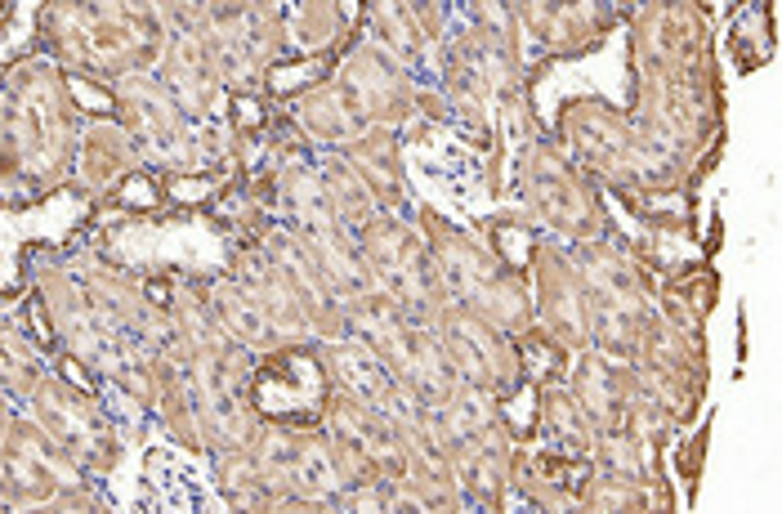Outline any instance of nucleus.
I'll use <instances>...</instances> for the list:
<instances>
[{"instance_id": "39448f33", "label": "nucleus", "mask_w": 782, "mask_h": 514, "mask_svg": "<svg viewBox=\"0 0 782 514\" xmlns=\"http://www.w3.org/2000/svg\"><path fill=\"white\" fill-rule=\"evenodd\" d=\"M175 197H184V202H197V197H206V184H202V179H184V188L175 184Z\"/></svg>"}, {"instance_id": "f03ea898", "label": "nucleus", "mask_w": 782, "mask_h": 514, "mask_svg": "<svg viewBox=\"0 0 782 514\" xmlns=\"http://www.w3.org/2000/svg\"><path fill=\"white\" fill-rule=\"evenodd\" d=\"M117 202L135 206V211H152V206L161 202V188H157V179H148V175H130L126 184L117 188Z\"/></svg>"}, {"instance_id": "f257e3e1", "label": "nucleus", "mask_w": 782, "mask_h": 514, "mask_svg": "<svg viewBox=\"0 0 782 514\" xmlns=\"http://www.w3.org/2000/svg\"><path fill=\"white\" fill-rule=\"evenodd\" d=\"M255 407L264 416H282V421H313L322 412V376L309 354H282L269 367L255 371L251 380Z\"/></svg>"}, {"instance_id": "20e7f679", "label": "nucleus", "mask_w": 782, "mask_h": 514, "mask_svg": "<svg viewBox=\"0 0 782 514\" xmlns=\"http://www.w3.org/2000/svg\"><path fill=\"white\" fill-rule=\"evenodd\" d=\"M27 318H32V336L36 340H41V345H50V327H45V304L41 300H32V304H27Z\"/></svg>"}, {"instance_id": "7ed1b4c3", "label": "nucleus", "mask_w": 782, "mask_h": 514, "mask_svg": "<svg viewBox=\"0 0 782 514\" xmlns=\"http://www.w3.org/2000/svg\"><path fill=\"white\" fill-rule=\"evenodd\" d=\"M72 94H76V99H81L90 112H108V108H112V103H108V94L90 90V85H85V81H72Z\"/></svg>"}]
</instances>
